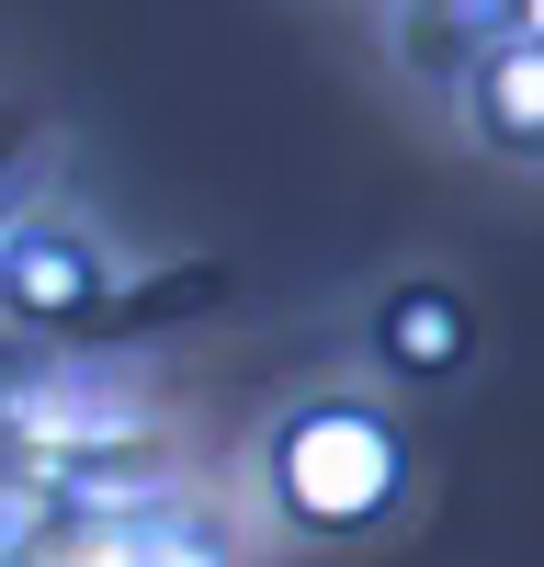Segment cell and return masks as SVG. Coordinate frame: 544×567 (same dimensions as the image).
Wrapping results in <instances>:
<instances>
[{
    "mask_svg": "<svg viewBox=\"0 0 544 567\" xmlns=\"http://www.w3.org/2000/svg\"><path fill=\"white\" fill-rule=\"evenodd\" d=\"M375 341H386V363H397V374L442 386V374L477 352V318H465V296H453V284H397L386 318H375Z\"/></svg>",
    "mask_w": 544,
    "mask_h": 567,
    "instance_id": "cell-3",
    "label": "cell"
},
{
    "mask_svg": "<svg viewBox=\"0 0 544 567\" xmlns=\"http://www.w3.org/2000/svg\"><path fill=\"white\" fill-rule=\"evenodd\" d=\"M522 34H544V0H522Z\"/></svg>",
    "mask_w": 544,
    "mask_h": 567,
    "instance_id": "cell-6",
    "label": "cell"
},
{
    "mask_svg": "<svg viewBox=\"0 0 544 567\" xmlns=\"http://www.w3.org/2000/svg\"><path fill=\"white\" fill-rule=\"evenodd\" d=\"M0 296L23 318H91L103 307V272H91V250H69V239H12L0 250Z\"/></svg>",
    "mask_w": 544,
    "mask_h": 567,
    "instance_id": "cell-5",
    "label": "cell"
},
{
    "mask_svg": "<svg viewBox=\"0 0 544 567\" xmlns=\"http://www.w3.org/2000/svg\"><path fill=\"white\" fill-rule=\"evenodd\" d=\"M272 499H284L306 534L386 523V499H397V432H386L375 409H352V398L295 409L284 443H272Z\"/></svg>",
    "mask_w": 544,
    "mask_h": 567,
    "instance_id": "cell-1",
    "label": "cell"
},
{
    "mask_svg": "<svg viewBox=\"0 0 544 567\" xmlns=\"http://www.w3.org/2000/svg\"><path fill=\"white\" fill-rule=\"evenodd\" d=\"M12 567H216V545L193 523H170V511H103V523H69L23 545Z\"/></svg>",
    "mask_w": 544,
    "mask_h": 567,
    "instance_id": "cell-2",
    "label": "cell"
},
{
    "mask_svg": "<svg viewBox=\"0 0 544 567\" xmlns=\"http://www.w3.org/2000/svg\"><path fill=\"white\" fill-rule=\"evenodd\" d=\"M477 125L488 148H544V34H499L477 58Z\"/></svg>",
    "mask_w": 544,
    "mask_h": 567,
    "instance_id": "cell-4",
    "label": "cell"
}]
</instances>
